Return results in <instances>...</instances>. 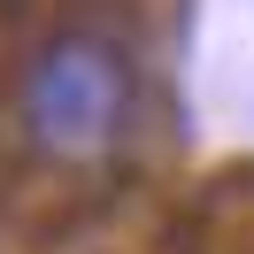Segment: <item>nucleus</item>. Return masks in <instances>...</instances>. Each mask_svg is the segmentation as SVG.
<instances>
[{"mask_svg":"<svg viewBox=\"0 0 254 254\" xmlns=\"http://www.w3.org/2000/svg\"><path fill=\"white\" fill-rule=\"evenodd\" d=\"M131 108H139V69L108 31H69L39 47V62L23 69V131L54 162L108 154L124 139Z\"/></svg>","mask_w":254,"mask_h":254,"instance_id":"1","label":"nucleus"}]
</instances>
